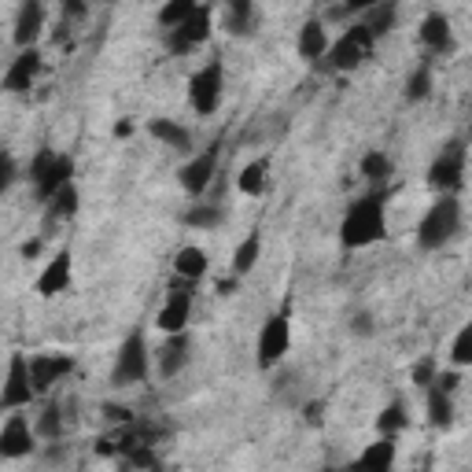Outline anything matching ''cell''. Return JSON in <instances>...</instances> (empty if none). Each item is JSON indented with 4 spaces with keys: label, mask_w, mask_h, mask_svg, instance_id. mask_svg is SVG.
<instances>
[{
    "label": "cell",
    "mask_w": 472,
    "mask_h": 472,
    "mask_svg": "<svg viewBox=\"0 0 472 472\" xmlns=\"http://www.w3.org/2000/svg\"><path fill=\"white\" fill-rule=\"evenodd\" d=\"M384 236H388V192L377 189L347 207V214L339 221V244L347 251H362V248L384 241Z\"/></svg>",
    "instance_id": "1"
},
{
    "label": "cell",
    "mask_w": 472,
    "mask_h": 472,
    "mask_svg": "<svg viewBox=\"0 0 472 472\" xmlns=\"http://www.w3.org/2000/svg\"><path fill=\"white\" fill-rule=\"evenodd\" d=\"M461 229V203H457V192H439L436 203L425 211V218L418 221V244L425 251H439L447 248Z\"/></svg>",
    "instance_id": "2"
},
{
    "label": "cell",
    "mask_w": 472,
    "mask_h": 472,
    "mask_svg": "<svg viewBox=\"0 0 472 472\" xmlns=\"http://www.w3.org/2000/svg\"><path fill=\"white\" fill-rule=\"evenodd\" d=\"M288 347H291V300H288L277 314H270V318L262 321V329H259V343H255V362H259V369L280 366L284 354H288Z\"/></svg>",
    "instance_id": "3"
},
{
    "label": "cell",
    "mask_w": 472,
    "mask_h": 472,
    "mask_svg": "<svg viewBox=\"0 0 472 472\" xmlns=\"http://www.w3.org/2000/svg\"><path fill=\"white\" fill-rule=\"evenodd\" d=\"M30 182L37 189V200L48 203L59 189L74 182V159L71 155H59L52 148H41L34 155V162H30Z\"/></svg>",
    "instance_id": "4"
},
{
    "label": "cell",
    "mask_w": 472,
    "mask_h": 472,
    "mask_svg": "<svg viewBox=\"0 0 472 472\" xmlns=\"http://www.w3.org/2000/svg\"><path fill=\"white\" fill-rule=\"evenodd\" d=\"M373 44H377V34L366 26V23H359V26H350L339 41H332V48L325 52V59L321 64L329 67V71H354V67H362L366 59H369V52H373Z\"/></svg>",
    "instance_id": "5"
},
{
    "label": "cell",
    "mask_w": 472,
    "mask_h": 472,
    "mask_svg": "<svg viewBox=\"0 0 472 472\" xmlns=\"http://www.w3.org/2000/svg\"><path fill=\"white\" fill-rule=\"evenodd\" d=\"M148 377V339L141 329H133L123 347L114 354V369H111V384L114 388H133Z\"/></svg>",
    "instance_id": "6"
},
{
    "label": "cell",
    "mask_w": 472,
    "mask_h": 472,
    "mask_svg": "<svg viewBox=\"0 0 472 472\" xmlns=\"http://www.w3.org/2000/svg\"><path fill=\"white\" fill-rule=\"evenodd\" d=\"M221 93H225V67H221V59H211V64H203L189 82V103L196 114L207 118L218 111Z\"/></svg>",
    "instance_id": "7"
},
{
    "label": "cell",
    "mask_w": 472,
    "mask_h": 472,
    "mask_svg": "<svg viewBox=\"0 0 472 472\" xmlns=\"http://www.w3.org/2000/svg\"><path fill=\"white\" fill-rule=\"evenodd\" d=\"M465 182V144L461 141H447L439 148V155L428 166V185L436 192H457Z\"/></svg>",
    "instance_id": "8"
},
{
    "label": "cell",
    "mask_w": 472,
    "mask_h": 472,
    "mask_svg": "<svg viewBox=\"0 0 472 472\" xmlns=\"http://www.w3.org/2000/svg\"><path fill=\"white\" fill-rule=\"evenodd\" d=\"M37 395L34 388V373H30V359L26 354H12L8 359V377H5V391H0V406L5 409H23L30 406Z\"/></svg>",
    "instance_id": "9"
},
{
    "label": "cell",
    "mask_w": 472,
    "mask_h": 472,
    "mask_svg": "<svg viewBox=\"0 0 472 472\" xmlns=\"http://www.w3.org/2000/svg\"><path fill=\"white\" fill-rule=\"evenodd\" d=\"M211 23H214V15H211V5H200L182 26H173V30H166V48L173 52V55H185V52H192L196 44H203L207 37H211Z\"/></svg>",
    "instance_id": "10"
},
{
    "label": "cell",
    "mask_w": 472,
    "mask_h": 472,
    "mask_svg": "<svg viewBox=\"0 0 472 472\" xmlns=\"http://www.w3.org/2000/svg\"><path fill=\"white\" fill-rule=\"evenodd\" d=\"M214 173H218V152L211 148V152L192 155L182 170H177V182H182V189H185L189 196H207Z\"/></svg>",
    "instance_id": "11"
},
{
    "label": "cell",
    "mask_w": 472,
    "mask_h": 472,
    "mask_svg": "<svg viewBox=\"0 0 472 472\" xmlns=\"http://www.w3.org/2000/svg\"><path fill=\"white\" fill-rule=\"evenodd\" d=\"M34 432H30V421L23 418V413L8 409V421H5V428H0V461L26 457L34 450Z\"/></svg>",
    "instance_id": "12"
},
{
    "label": "cell",
    "mask_w": 472,
    "mask_h": 472,
    "mask_svg": "<svg viewBox=\"0 0 472 472\" xmlns=\"http://www.w3.org/2000/svg\"><path fill=\"white\" fill-rule=\"evenodd\" d=\"M41 67H44V59H41L37 44H34V48H19V55L12 59L8 71H5V93H12V96L30 93V85H34L37 74H41Z\"/></svg>",
    "instance_id": "13"
},
{
    "label": "cell",
    "mask_w": 472,
    "mask_h": 472,
    "mask_svg": "<svg viewBox=\"0 0 472 472\" xmlns=\"http://www.w3.org/2000/svg\"><path fill=\"white\" fill-rule=\"evenodd\" d=\"M30 373H34L37 395H44L64 377L74 373V354H34V359H30Z\"/></svg>",
    "instance_id": "14"
},
{
    "label": "cell",
    "mask_w": 472,
    "mask_h": 472,
    "mask_svg": "<svg viewBox=\"0 0 472 472\" xmlns=\"http://www.w3.org/2000/svg\"><path fill=\"white\" fill-rule=\"evenodd\" d=\"M71 277H74V255H71V248H64L41 270V277H37L34 288H37L41 300H55V295H64L71 288Z\"/></svg>",
    "instance_id": "15"
},
{
    "label": "cell",
    "mask_w": 472,
    "mask_h": 472,
    "mask_svg": "<svg viewBox=\"0 0 472 472\" xmlns=\"http://www.w3.org/2000/svg\"><path fill=\"white\" fill-rule=\"evenodd\" d=\"M189 318H192V288H173L166 295V303L155 318V325L170 336V332H185L189 329Z\"/></svg>",
    "instance_id": "16"
},
{
    "label": "cell",
    "mask_w": 472,
    "mask_h": 472,
    "mask_svg": "<svg viewBox=\"0 0 472 472\" xmlns=\"http://www.w3.org/2000/svg\"><path fill=\"white\" fill-rule=\"evenodd\" d=\"M189 362H192V336H189V329L185 332H170V339L159 350V373L166 380H173Z\"/></svg>",
    "instance_id": "17"
},
{
    "label": "cell",
    "mask_w": 472,
    "mask_h": 472,
    "mask_svg": "<svg viewBox=\"0 0 472 472\" xmlns=\"http://www.w3.org/2000/svg\"><path fill=\"white\" fill-rule=\"evenodd\" d=\"M41 30H44V5H41V0H23V8L15 15V30H12L15 44L19 48H34Z\"/></svg>",
    "instance_id": "18"
},
{
    "label": "cell",
    "mask_w": 472,
    "mask_h": 472,
    "mask_svg": "<svg viewBox=\"0 0 472 472\" xmlns=\"http://www.w3.org/2000/svg\"><path fill=\"white\" fill-rule=\"evenodd\" d=\"M295 48H300L303 59H314V64H318V59H325V52L332 48L325 23L321 19H307L303 30H300V41H295Z\"/></svg>",
    "instance_id": "19"
},
{
    "label": "cell",
    "mask_w": 472,
    "mask_h": 472,
    "mask_svg": "<svg viewBox=\"0 0 472 472\" xmlns=\"http://www.w3.org/2000/svg\"><path fill=\"white\" fill-rule=\"evenodd\" d=\"M266 189H270V159H255L236 173V192L241 196L259 200V196H266Z\"/></svg>",
    "instance_id": "20"
},
{
    "label": "cell",
    "mask_w": 472,
    "mask_h": 472,
    "mask_svg": "<svg viewBox=\"0 0 472 472\" xmlns=\"http://www.w3.org/2000/svg\"><path fill=\"white\" fill-rule=\"evenodd\" d=\"M148 133H152L159 144L173 148V152H189V148H192V133H189L182 123H173V118H152Z\"/></svg>",
    "instance_id": "21"
},
{
    "label": "cell",
    "mask_w": 472,
    "mask_h": 472,
    "mask_svg": "<svg viewBox=\"0 0 472 472\" xmlns=\"http://www.w3.org/2000/svg\"><path fill=\"white\" fill-rule=\"evenodd\" d=\"M421 44L432 48V52H447L454 44V30H450V19L443 12H428L425 23H421Z\"/></svg>",
    "instance_id": "22"
},
{
    "label": "cell",
    "mask_w": 472,
    "mask_h": 472,
    "mask_svg": "<svg viewBox=\"0 0 472 472\" xmlns=\"http://www.w3.org/2000/svg\"><path fill=\"white\" fill-rule=\"evenodd\" d=\"M207 266H211V259H207V251L196 248V244H185L182 251L173 255V273L182 277V280H189V284H196V280L207 273Z\"/></svg>",
    "instance_id": "23"
},
{
    "label": "cell",
    "mask_w": 472,
    "mask_h": 472,
    "mask_svg": "<svg viewBox=\"0 0 472 472\" xmlns=\"http://www.w3.org/2000/svg\"><path fill=\"white\" fill-rule=\"evenodd\" d=\"M259 255H262V232L259 229H251L241 244H236V251H232V277H248L255 266H259Z\"/></svg>",
    "instance_id": "24"
},
{
    "label": "cell",
    "mask_w": 472,
    "mask_h": 472,
    "mask_svg": "<svg viewBox=\"0 0 472 472\" xmlns=\"http://www.w3.org/2000/svg\"><path fill=\"white\" fill-rule=\"evenodd\" d=\"M255 26V5L251 0H225V30L232 37H248Z\"/></svg>",
    "instance_id": "25"
},
{
    "label": "cell",
    "mask_w": 472,
    "mask_h": 472,
    "mask_svg": "<svg viewBox=\"0 0 472 472\" xmlns=\"http://www.w3.org/2000/svg\"><path fill=\"white\" fill-rule=\"evenodd\" d=\"M428 425H432V428H443V432L454 425V395L443 391L439 384L428 388Z\"/></svg>",
    "instance_id": "26"
},
{
    "label": "cell",
    "mask_w": 472,
    "mask_h": 472,
    "mask_svg": "<svg viewBox=\"0 0 472 472\" xmlns=\"http://www.w3.org/2000/svg\"><path fill=\"white\" fill-rule=\"evenodd\" d=\"M82 207V196H78V185H64L52 200H48V221H71Z\"/></svg>",
    "instance_id": "27"
},
{
    "label": "cell",
    "mask_w": 472,
    "mask_h": 472,
    "mask_svg": "<svg viewBox=\"0 0 472 472\" xmlns=\"http://www.w3.org/2000/svg\"><path fill=\"white\" fill-rule=\"evenodd\" d=\"M395 457H398V443H395V436H380L377 443H369V447L359 454L362 465H377V468L395 465Z\"/></svg>",
    "instance_id": "28"
},
{
    "label": "cell",
    "mask_w": 472,
    "mask_h": 472,
    "mask_svg": "<svg viewBox=\"0 0 472 472\" xmlns=\"http://www.w3.org/2000/svg\"><path fill=\"white\" fill-rule=\"evenodd\" d=\"M391 159L380 152V148H373V152H366L362 155V177H366V182H373V185H384L388 182V177H391Z\"/></svg>",
    "instance_id": "29"
},
{
    "label": "cell",
    "mask_w": 472,
    "mask_h": 472,
    "mask_svg": "<svg viewBox=\"0 0 472 472\" xmlns=\"http://www.w3.org/2000/svg\"><path fill=\"white\" fill-rule=\"evenodd\" d=\"M200 8V0H162V8H159V23L166 26V30H173V26H182L192 12Z\"/></svg>",
    "instance_id": "30"
},
{
    "label": "cell",
    "mask_w": 472,
    "mask_h": 472,
    "mask_svg": "<svg viewBox=\"0 0 472 472\" xmlns=\"http://www.w3.org/2000/svg\"><path fill=\"white\" fill-rule=\"evenodd\" d=\"M406 425H409V418H406V406H402L398 398L388 402V406L380 409V418H377V432H380V436H398Z\"/></svg>",
    "instance_id": "31"
},
{
    "label": "cell",
    "mask_w": 472,
    "mask_h": 472,
    "mask_svg": "<svg viewBox=\"0 0 472 472\" xmlns=\"http://www.w3.org/2000/svg\"><path fill=\"white\" fill-rule=\"evenodd\" d=\"M428 96H432V67L421 64L418 71L406 78V100H409V103H421V100H428Z\"/></svg>",
    "instance_id": "32"
},
{
    "label": "cell",
    "mask_w": 472,
    "mask_h": 472,
    "mask_svg": "<svg viewBox=\"0 0 472 472\" xmlns=\"http://www.w3.org/2000/svg\"><path fill=\"white\" fill-rule=\"evenodd\" d=\"M450 362H454L457 369L472 366V318L457 329V336H454V343H450Z\"/></svg>",
    "instance_id": "33"
},
{
    "label": "cell",
    "mask_w": 472,
    "mask_h": 472,
    "mask_svg": "<svg viewBox=\"0 0 472 472\" xmlns=\"http://www.w3.org/2000/svg\"><path fill=\"white\" fill-rule=\"evenodd\" d=\"M221 221H225V211H221V207H214V203L192 207V211L185 214V225H189V229H218Z\"/></svg>",
    "instance_id": "34"
},
{
    "label": "cell",
    "mask_w": 472,
    "mask_h": 472,
    "mask_svg": "<svg viewBox=\"0 0 472 472\" xmlns=\"http://www.w3.org/2000/svg\"><path fill=\"white\" fill-rule=\"evenodd\" d=\"M59 432H64V409H59V402H48L44 413L37 418V436L41 439H59Z\"/></svg>",
    "instance_id": "35"
},
{
    "label": "cell",
    "mask_w": 472,
    "mask_h": 472,
    "mask_svg": "<svg viewBox=\"0 0 472 472\" xmlns=\"http://www.w3.org/2000/svg\"><path fill=\"white\" fill-rule=\"evenodd\" d=\"M369 12H373V15L366 19V26H369L377 37H384V34L395 26V15H398V12H395V5H384V8L377 5V8H369Z\"/></svg>",
    "instance_id": "36"
},
{
    "label": "cell",
    "mask_w": 472,
    "mask_h": 472,
    "mask_svg": "<svg viewBox=\"0 0 472 472\" xmlns=\"http://www.w3.org/2000/svg\"><path fill=\"white\" fill-rule=\"evenodd\" d=\"M436 377H439V366H436L432 354H425V359L409 369V380L418 384V388H432V384H436Z\"/></svg>",
    "instance_id": "37"
},
{
    "label": "cell",
    "mask_w": 472,
    "mask_h": 472,
    "mask_svg": "<svg viewBox=\"0 0 472 472\" xmlns=\"http://www.w3.org/2000/svg\"><path fill=\"white\" fill-rule=\"evenodd\" d=\"M347 329H350V336H359V339H369V336L377 332V325H373V314H369V310H359V314H350Z\"/></svg>",
    "instance_id": "38"
},
{
    "label": "cell",
    "mask_w": 472,
    "mask_h": 472,
    "mask_svg": "<svg viewBox=\"0 0 472 472\" xmlns=\"http://www.w3.org/2000/svg\"><path fill=\"white\" fill-rule=\"evenodd\" d=\"M19 182V170H15V159L12 152H5V162H0V189H12Z\"/></svg>",
    "instance_id": "39"
},
{
    "label": "cell",
    "mask_w": 472,
    "mask_h": 472,
    "mask_svg": "<svg viewBox=\"0 0 472 472\" xmlns=\"http://www.w3.org/2000/svg\"><path fill=\"white\" fill-rule=\"evenodd\" d=\"M103 413H107V421H118V425H130V421H133V409H130V406H114V402H107Z\"/></svg>",
    "instance_id": "40"
},
{
    "label": "cell",
    "mask_w": 472,
    "mask_h": 472,
    "mask_svg": "<svg viewBox=\"0 0 472 472\" xmlns=\"http://www.w3.org/2000/svg\"><path fill=\"white\" fill-rule=\"evenodd\" d=\"M59 8H64L67 19H85V15H89V5H85V0H59Z\"/></svg>",
    "instance_id": "41"
},
{
    "label": "cell",
    "mask_w": 472,
    "mask_h": 472,
    "mask_svg": "<svg viewBox=\"0 0 472 472\" xmlns=\"http://www.w3.org/2000/svg\"><path fill=\"white\" fill-rule=\"evenodd\" d=\"M436 384H439L443 391H450V395H454V391H457V384H461V373H457V366H454V369H447V373H439V377H436Z\"/></svg>",
    "instance_id": "42"
},
{
    "label": "cell",
    "mask_w": 472,
    "mask_h": 472,
    "mask_svg": "<svg viewBox=\"0 0 472 472\" xmlns=\"http://www.w3.org/2000/svg\"><path fill=\"white\" fill-rule=\"evenodd\" d=\"M380 0H343V8L347 12H369V8H377Z\"/></svg>",
    "instance_id": "43"
},
{
    "label": "cell",
    "mask_w": 472,
    "mask_h": 472,
    "mask_svg": "<svg viewBox=\"0 0 472 472\" xmlns=\"http://www.w3.org/2000/svg\"><path fill=\"white\" fill-rule=\"evenodd\" d=\"M307 425H321V402H307Z\"/></svg>",
    "instance_id": "44"
},
{
    "label": "cell",
    "mask_w": 472,
    "mask_h": 472,
    "mask_svg": "<svg viewBox=\"0 0 472 472\" xmlns=\"http://www.w3.org/2000/svg\"><path fill=\"white\" fill-rule=\"evenodd\" d=\"M37 251H41V241H30V244H23V259H37Z\"/></svg>",
    "instance_id": "45"
},
{
    "label": "cell",
    "mask_w": 472,
    "mask_h": 472,
    "mask_svg": "<svg viewBox=\"0 0 472 472\" xmlns=\"http://www.w3.org/2000/svg\"><path fill=\"white\" fill-rule=\"evenodd\" d=\"M133 133V123H118L114 126V137H130Z\"/></svg>",
    "instance_id": "46"
},
{
    "label": "cell",
    "mask_w": 472,
    "mask_h": 472,
    "mask_svg": "<svg viewBox=\"0 0 472 472\" xmlns=\"http://www.w3.org/2000/svg\"><path fill=\"white\" fill-rule=\"evenodd\" d=\"M107 5H114V0H107Z\"/></svg>",
    "instance_id": "47"
}]
</instances>
